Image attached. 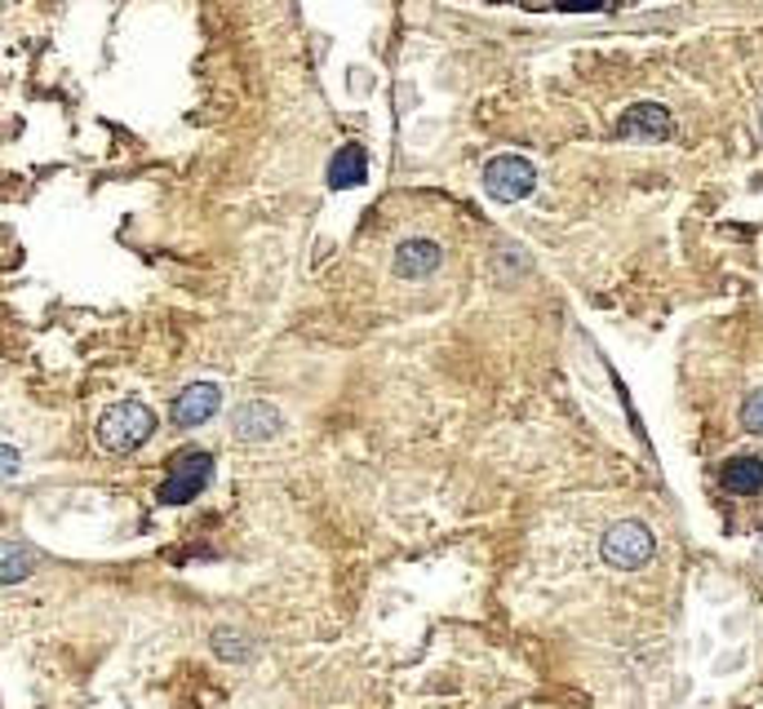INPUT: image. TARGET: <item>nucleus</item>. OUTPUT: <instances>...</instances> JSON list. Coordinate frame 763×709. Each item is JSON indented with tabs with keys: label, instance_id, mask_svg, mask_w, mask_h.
<instances>
[{
	"label": "nucleus",
	"instance_id": "obj_1",
	"mask_svg": "<svg viewBox=\"0 0 763 709\" xmlns=\"http://www.w3.org/2000/svg\"><path fill=\"white\" fill-rule=\"evenodd\" d=\"M98 448L102 452H116V457H130L138 452L152 435H156V413L143 404V399H116L98 417Z\"/></svg>",
	"mask_w": 763,
	"mask_h": 709
},
{
	"label": "nucleus",
	"instance_id": "obj_2",
	"mask_svg": "<svg viewBox=\"0 0 763 709\" xmlns=\"http://www.w3.org/2000/svg\"><path fill=\"white\" fill-rule=\"evenodd\" d=\"M209 480H213V457L204 448H187L169 461V475L156 488V502L160 506H187L209 488Z\"/></svg>",
	"mask_w": 763,
	"mask_h": 709
},
{
	"label": "nucleus",
	"instance_id": "obj_3",
	"mask_svg": "<svg viewBox=\"0 0 763 709\" xmlns=\"http://www.w3.org/2000/svg\"><path fill=\"white\" fill-rule=\"evenodd\" d=\"M599 554H604V563L617 567V572H639L652 554H658V537H652V528L639 524V519H617V524L604 532Z\"/></svg>",
	"mask_w": 763,
	"mask_h": 709
},
{
	"label": "nucleus",
	"instance_id": "obj_4",
	"mask_svg": "<svg viewBox=\"0 0 763 709\" xmlns=\"http://www.w3.org/2000/svg\"><path fill=\"white\" fill-rule=\"evenodd\" d=\"M484 191L497 204H519L537 191V169L524 156H493L484 165Z\"/></svg>",
	"mask_w": 763,
	"mask_h": 709
},
{
	"label": "nucleus",
	"instance_id": "obj_5",
	"mask_svg": "<svg viewBox=\"0 0 763 709\" xmlns=\"http://www.w3.org/2000/svg\"><path fill=\"white\" fill-rule=\"evenodd\" d=\"M621 143H671L675 138V115L662 102H630L617 115V130Z\"/></svg>",
	"mask_w": 763,
	"mask_h": 709
},
{
	"label": "nucleus",
	"instance_id": "obj_6",
	"mask_svg": "<svg viewBox=\"0 0 763 709\" xmlns=\"http://www.w3.org/2000/svg\"><path fill=\"white\" fill-rule=\"evenodd\" d=\"M217 413H223V386L217 382H191L173 399V426H182V430H195V426L213 421Z\"/></svg>",
	"mask_w": 763,
	"mask_h": 709
},
{
	"label": "nucleus",
	"instance_id": "obj_7",
	"mask_svg": "<svg viewBox=\"0 0 763 709\" xmlns=\"http://www.w3.org/2000/svg\"><path fill=\"white\" fill-rule=\"evenodd\" d=\"M391 267H395L400 280H430L435 271L445 267V249L435 240H426V235H408V240L395 245V262Z\"/></svg>",
	"mask_w": 763,
	"mask_h": 709
},
{
	"label": "nucleus",
	"instance_id": "obj_8",
	"mask_svg": "<svg viewBox=\"0 0 763 709\" xmlns=\"http://www.w3.org/2000/svg\"><path fill=\"white\" fill-rule=\"evenodd\" d=\"M284 426V417L276 413V404L267 399H245L236 408V421H232V435L245 439V443H262V439H276Z\"/></svg>",
	"mask_w": 763,
	"mask_h": 709
},
{
	"label": "nucleus",
	"instance_id": "obj_9",
	"mask_svg": "<svg viewBox=\"0 0 763 709\" xmlns=\"http://www.w3.org/2000/svg\"><path fill=\"white\" fill-rule=\"evenodd\" d=\"M719 484H723V493H732V497H754V493H763V457H754V452L728 457V461L719 465Z\"/></svg>",
	"mask_w": 763,
	"mask_h": 709
},
{
	"label": "nucleus",
	"instance_id": "obj_10",
	"mask_svg": "<svg viewBox=\"0 0 763 709\" xmlns=\"http://www.w3.org/2000/svg\"><path fill=\"white\" fill-rule=\"evenodd\" d=\"M369 182V156L360 143H347L334 151L329 160V187L334 191H351V187H364Z\"/></svg>",
	"mask_w": 763,
	"mask_h": 709
},
{
	"label": "nucleus",
	"instance_id": "obj_11",
	"mask_svg": "<svg viewBox=\"0 0 763 709\" xmlns=\"http://www.w3.org/2000/svg\"><path fill=\"white\" fill-rule=\"evenodd\" d=\"M36 572V554L23 541H0V585H23Z\"/></svg>",
	"mask_w": 763,
	"mask_h": 709
},
{
	"label": "nucleus",
	"instance_id": "obj_12",
	"mask_svg": "<svg viewBox=\"0 0 763 709\" xmlns=\"http://www.w3.org/2000/svg\"><path fill=\"white\" fill-rule=\"evenodd\" d=\"M528 10H560V14H608L613 0H528Z\"/></svg>",
	"mask_w": 763,
	"mask_h": 709
},
{
	"label": "nucleus",
	"instance_id": "obj_13",
	"mask_svg": "<svg viewBox=\"0 0 763 709\" xmlns=\"http://www.w3.org/2000/svg\"><path fill=\"white\" fill-rule=\"evenodd\" d=\"M213 648H217V656H223V661H245L249 656V639L236 634V630H217L213 634Z\"/></svg>",
	"mask_w": 763,
	"mask_h": 709
},
{
	"label": "nucleus",
	"instance_id": "obj_14",
	"mask_svg": "<svg viewBox=\"0 0 763 709\" xmlns=\"http://www.w3.org/2000/svg\"><path fill=\"white\" fill-rule=\"evenodd\" d=\"M741 430L745 435H763V386L745 395V404H741Z\"/></svg>",
	"mask_w": 763,
	"mask_h": 709
},
{
	"label": "nucleus",
	"instance_id": "obj_15",
	"mask_svg": "<svg viewBox=\"0 0 763 709\" xmlns=\"http://www.w3.org/2000/svg\"><path fill=\"white\" fill-rule=\"evenodd\" d=\"M19 475H23V457H19V448L0 443V484H5V480H19Z\"/></svg>",
	"mask_w": 763,
	"mask_h": 709
}]
</instances>
